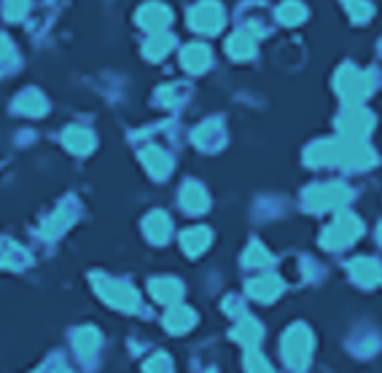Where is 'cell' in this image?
Segmentation results:
<instances>
[{
	"instance_id": "obj_1",
	"label": "cell",
	"mask_w": 382,
	"mask_h": 373,
	"mask_svg": "<svg viewBox=\"0 0 382 373\" xmlns=\"http://www.w3.org/2000/svg\"><path fill=\"white\" fill-rule=\"evenodd\" d=\"M92 284H94V290H97L110 306H116V309H122V312H135L140 306V296L129 284L113 282V280H108L103 274H92Z\"/></svg>"
},
{
	"instance_id": "obj_2",
	"label": "cell",
	"mask_w": 382,
	"mask_h": 373,
	"mask_svg": "<svg viewBox=\"0 0 382 373\" xmlns=\"http://www.w3.org/2000/svg\"><path fill=\"white\" fill-rule=\"evenodd\" d=\"M312 352V336L305 325H293V328L283 336V360L291 368H305L307 360Z\"/></svg>"
},
{
	"instance_id": "obj_3",
	"label": "cell",
	"mask_w": 382,
	"mask_h": 373,
	"mask_svg": "<svg viewBox=\"0 0 382 373\" xmlns=\"http://www.w3.org/2000/svg\"><path fill=\"white\" fill-rule=\"evenodd\" d=\"M305 202L310 209L321 212V209H336L350 202V188L342 183H329V185H312L305 191Z\"/></svg>"
},
{
	"instance_id": "obj_4",
	"label": "cell",
	"mask_w": 382,
	"mask_h": 373,
	"mask_svg": "<svg viewBox=\"0 0 382 373\" xmlns=\"http://www.w3.org/2000/svg\"><path fill=\"white\" fill-rule=\"evenodd\" d=\"M336 91H339L348 103H358V100L369 97V91H371V75L355 70L350 65H345V67L336 73Z\"/></svg>"
},
{
	"instance_id": "obj_5",
	"label": "cell",
	"mask_w": 382,
	"mask_h": 373,
	"mask_svg": "<svg viewBox=\"0 0 382 373\" xmlns=\"http://www.w3.org/2000/svg\"><path fill=\"white\" fill-rule=\"evenodd\" d=\"M364 234V225L358 218H352V215H339L336 218V223L331 228H326V234H323V247H345V244H350L352 239H358Z\"/></svg>"
},
{
	"instance_id": "obj_6",
	"label": "cell",
	"mask_w": 382,
	"mask_h": 373,
	"mask_svg": "<svg viewBox=\"0 0 382 373\" xmlns=\"http://www.w3.org/2000/svg\"><path fill=\"white\" fill-rule=\"evenodd\" d=\"M189 22H191L194 30L218 32L221 25H224V11H221V6H218L215 0H205V3H199L197 8H191Z\"/></svg>"
},
{
	"instance_id": "obj_7",
	"label": "cell",
	"mask_w": 382,
	"mask_h": 373,
	"mask_svg": "<svg viewBox=\"0 0 382 373\" xmlns=\"http://www.w3.org/2000/svg\"><path fill=\"white\" fill-rule=\"evenodd\" d=\"M371 124H374L371 113H367L364 107H355V105L348 107L339 116V129L345 132V137H350V140H364V135L371 129Z\"/></svg>"
},
{
	"instance_id": "obj_8",
	"label": "cell",
	"mask_w": 382,
	"mask_h": 373,
	"mask_svg": "<svg viewBox=\"0 0 382 373\" xmlns=\"http://www.w3.org/2000/svg\"><path fill=\"white\" fill-rule=\"evenodd\" d=\"M170 19H172V14H170L167 6H162V3H148V6H143V8L138 11L140 27L151 30L153 35L165 30V27L170 25Z\"/></svg>"
},
{
	"instance_id": "obj_9",
	"label": "cell",
	"mask_w": 382,
	"mask_h": 373,
	"mask_svg": "<svg viewBox=\"0 0 382 373\" xmlns=\"http://www.w3.org/2000/svg\"><path fill=\"white\" fill-rule=\"evenodd\" d=\"M245 290H248L250 299L256 301H275L283 293V280L275 277V274H264L259 280H250Z\"/></svg>"
},
{
	"instance_id": "obj_10",
	"label": "cell",
	"mask_w": 382,
	"mask_h": 373,
	"mask_svg": "<svg viewBox=\"0 0 382 373\" xmlns=\"http://www.w3.org/2000/svg\"><path fill=\"white\" fill-rule=\"evenodd\" d=\"M350 277L364 287H371V284L382 282V266L371 258H358L350 263Z\"/></svg>"
},
{
	"instance_id": "obj_11",
	"label": "cell",
	"mask_w": 382,
	"mask_h": 373,
	"mask_svg": "<svg viewBox=\"0 0 382 373\" xmlns=\"http://www.w3.org/2000/svg\"><path fill=\"white\" fill-rule=\"evenodd\" d=\"M143 231H146V237L151 239L153 244H162V242L170 239L172 223H170V218L165 212H151V215L143 221Z\"/></svg>"
},
{
	"instance_id": "obj_12",
	"label": "cell",
	"mask_w": 382,
	"mask_h": 373,
	"mask_svg": "<svg viewBox=\"0 0 382 373\" xmlns=\"http://www.w3.org/2000/svg\"><path fill=\"white\" fill-rule=\"evenodd\" d=\"M331 162H339V140H323V143H315L312 148H307V164L321 166L331 164Z\"/></svg>"
},
{
	"instance_id": "obj_13",
	"label": "cell",
	"mask_w": 382,
	"mask_h": 373,
	"mask_svg": "<svg viewBox=\"0 0 382 373\" xmlns=\"http://www.w3.org/2000/svg\"><path fill=\"white\" fill-rule=\"evenodd\" d=\"M181 62L189 73H202L208 65H210V48L208 46L191 44L181 51Z\"/></svg>"
},
{
	"instance_id": "obj_14",
	"label": "cell",
	"mask_w": 382,
	"mask_h": 373,
	"mask_svg": "<svg viewBox=\"0 0 382 373\" xmlns=\"http://www.w3.org/2000/svg\"><path fill=\"white\" fill-rule=\"evenodd\" d=\"M140 159H143V164H146V169L151 172L153 178H167L170 169H172V162H170V156L165 153V150L159 148H146L143 153H140Z\"/></svg>"
},
{
	"instance_id": "obj_15",
	"label": "cell",
	"mask_w": 382,
	"mask_h": 373,
	"mask_svg": "<svg viewBox=\"0 0 382 373\" xmlns=\"http://www.w3.org/2000/svg\"><path fill=\"white\" fill-rule=\"evenodd\" d=\"M197 322V314L191 312L189 306H172L167 314H165V328L170 333H186Z\"/></svg>"
},
{
	"instance_id": "obj_16",
	"label": "cell",
	"mask_w": 382,
	"mask_h": 373,
	"mask_svg": "<svg viewBox=\"0 0 382 373\" xmlns=\"http://www.w3.org/2000/svg\"><path fill=\"white\" fill-rule=\"evenodd\" d=\"M151 296L159 303H175V301L184 296V287H181L178 280L162 277V280H151Z\"/></svg>"
},
{
	"instance_id": "obj_17",
	"label": "cell",
	"mask_w": 382,
	"mask_h": 373,
	"mask_svg": "<svg viewBox=\"0 0 382 373\" xmlns=\"http://www.w3.org/2000/svg\"><path fill=\"white\" fill-rule=\"evenodd\" d=\"M27 263H30V255L25 253L19 244L0 239V266L3 269H22Z\"/></svg>"
},
{
	"instance_id": "obj_18",
	"label": "cell",
	"mask_w": 382,
	"mask_h": 373,
	"mask_svg": "<svg viewBox=\"0 0 382 373\" xmlns=\"http://www.w3.org/2000/svg\"><path fill=\"white\" fill-rule=\"evenodd\" d=\"M253 44H256V41H253V30H240L229 38L227 51H229L234 60H248V57H253V51H256Z\"/></svg>"
},
{
	"instance_id": "obj_19",
	"label": "cell",
	"mask_w": 382,
	"mask_h": 373,
	"mask_svg": "<svg viewBox=\"0 0 382 373\" xmlns=\"http://www.w3.org/2000/svg\"><path fill=\"white\" fill-rule=\"evenodd\" d=\"M231 339H237L245 349H253V346L261 341V325L256 322V320L245 317V320H240V322H237V328L231 330Z\"/></svg>"
},
{
	"instance_id": "obj_20",
	"label": "cell",
	"mask_w": 382,
	"mask_h": 373,
	"mask_svg": "<svg viewBox=\"0 0 382 373\" xmlns=\"http://www.w3.org/2000/svg\"><path fill=\"white\" fill-rule=\"evenodd\" d=\"M181 244H184L186 255H199L202 250H208V244H210V231L208 228H189L181 234Z\"/></svg>"
},
{
	"instance_id": "obj_21",
	"label": "cell",
	"mask_w": 382,
	"mask_h": 373,
	"mask_svg": "<svg viewBox=\"0 0 382 373\" xmlns=\"http://www.w3.org/2000/svg\"><path fill=\"white\" fill-rule=\"evenodd\" d=\"M181 204L186 212H202L208 209V194L199 183H186L184 191H181Z\"/></svg>"
},
{
	"instance_id": "obj_22",
	"label": "cell",
	"mask_w": 382,
	"mask_h": 373,
	"mask_svg": "<svg viewBox=\"0 0 382 373\" xmlns=\"http://www.w3.org/2000/svg\"><path fill=\"white\" fill-rule=\"evenodd\" d=\"M73 346H76V352L81 358H92L94 352H97V346H100V333L94 328H81L76 330V336H73Z\"/></svg>"
},
{
	"instance_id": "obj_23",
	"label": "cell",
	"mask_w": 382,
	"mask_h": 373,
	"mask_svg": "<svg viewBox=\"0 0 382 373\" xmlns=\"http://www.w3.org/2000/svg\"><path fill=\"white\" fill-rule=\"evenodd\" d=\"M65 145L73 150V153H89L94 148V137L92 132H87V129H68L65 132Z\"/></svg>"
},
{
	"instance_id": "obj_24",
	"label": "cell",
	"mask_w": 382,
	"mask_h": 373,
	"mask_svg": "<svg viewBox=\"0 0 382 373\" xmlns=\"http://www.w3.org/2000/svg\"><path fill=\"white\" fill-rule=\"evenodd\" d=\"M16 107H19L22 113H30V116H44V113H46V100H44V94H38V91H25V94L16 100Z\"/></svg>"
},
{
	"instance_id": "obj_25",
	"label": "cell",
	"mask_w": 382,
	"mask_h": 373,
	"mask_svg": "<svg viewBox=\"0 0 382 373\" xmlns=\"http://www.w3.org/2000/svg\"><path fill=\"white\" fill-rule=\"evenodd\" d=\"M172 46H175V38H172V35H167V32H156L151 41L146 44V57H148V60H162Z\"/></svg>"
},
{
	"instance_id": "obj_26",
	"label": "cell",
	"mask_w": 382,
	"mask_h": 373,
	"mask_svg": "<svg viewBox=\"0 0 382 373\" xmlns=\"http://www.w3.org/2000/svg\"><path fill=\"white\" fill-rule=\"evenodd\" d=\"M305 16H307V8L302 3H296V0H288V3H283V6L277 8V19H280L283 25H299Z\"/></svg>"
},
{
	"instance_id": "obj_27",
	"label": "cell",
	"mask_w": 382,
	"mask_h": 373,
	"mask_svg": "<svg viewBox=\"0 0 382 373\" xmlns=\"http://www.w3.org/2000/svg\"><path fill=\"white\" fill-rule=\"evenodd\" d=\"M272 261V255L267 253V247H261L259 242H250V247L245 250L243 255V263L250 266V269H259V266H267Z\"/></svg>"
},
{
	"instance_id": "obj_28",
	"label": "cell",
	"mask_w": 382,
	"mask_h": 373,
	"mask_svg": "<svg viewBox=\"0 0 382 373\" xmlns=\"http://www.w3.org/2000/svg\"><path fill=\"white\" fill-rule=\"evenodd\" d=\"M68 223H70V212H68V207H62L57 215H51L46 221V225H44V237H57V234H62V231L68 228Z\"/></svg>"
},
{
	"instance_id": "obj_29",
	"label": "cell",
	"mask_w": 382,
	"mask_h": 373,
	"mask_svg": "<svg viewBox=\"0 0 382 373\" xmlns=\"http://www.w3.org/2000/svg\"><path fill=\"white\" fill-rule=\"evenodd\" d=\"M345 8L352 16V22H367L371 11H374L371 3H367V0H345Z\"/></svg>"
},
{
	"instance_id": "obj_30",
	"label": "cell",
	"mask_w": 382,
	"mask_h": 373,
	"mask_svg": "<svg viewBox=\"0 0 382 373\" xmlns=\"http://www.w3.org/2000/svg\"><path fill=\"white\" fill-rule=\"evenodd\" d=\"M245 368H248V373H272V365L261 358L256 349H248V355H245Z\"/></svg>"
},
{
	"instance_id": "obj_31",
	"label": "cell",
	"mask_w": 382,
	"mask_h": 373,
	"mask_svg": "<svg viewBox=\"0 0 382 373\" xmlns=\"http://www.w3.org/2000/svg\"><path fill=\"white\" fill-rule=\"evenodd\" d=\"M143 371L146 373H172V360L159 352V355H153L151 360H146Z\"/></svg>"
},
{
	"instance_id": "obj_32",
	"label": "cell",
	"mask_w": 382,
	"mask_h": 373,
	"mask_svg": "<svg viewBox=\"0 0 382 373\" xmlns=\"http://www.w3.org/2000/svg\"><path fill=\"white\" fill-rule=\"evenodd\" d=\"M22 14H25V0H8L6 3V16L8 19H19Z\"/></svg>"
},
{
	"instance_id": "obj_33",
	"label": "cell",
	"mask_w": 382,
	"mask_h": 373,
	"mask_svg": "<svg viewBox=\"0 0 382 373\" xmlns=\"http://www.w3.org/2000/svg\"><path fill=\"white\" fill-rule=\"evenodd\" d=\"M8 57H11V44H8V41L0 35V62H6Z\"/></svg>"
},
{
	"instance_id": "obj_34",
	"label": "cell",
	"mask_w": 382,
	"mask_h": 373,
	"mask_svg": "<svg viewBox=\"0 0 382 373\" xmlns=\"http://www.w3.org/2000/svg\"><path fill=\"white\" fill-rule=\"evenodd\" d=\"M380 242H382V225H380Z\"/></svg>"
},
{
	"instance_id": "obj_35",
	"label": "cell",
	"mask_w": 382,
	"mask_h": 373,
	"mask_svg": "<svg viewBox=\"0 0 382 373\" xmlns=\"http://www.w3.org/2000/svg\"><path fill=\"white\" fill-rule=\"evenodd\" d=\"M210 373H213V371H210Z\"/></svg>"
}]
</instances>
